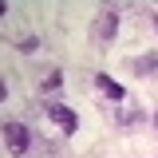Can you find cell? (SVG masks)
Returning a JSON list of instances; mask_svg holds the SVG:
<instances>
[{"label": "cell", "instance_id": "1", "mask_svg": "<svg viewBox=\"0 0 158 158\" xmlns=\"http://www.w3.org/2000/svg\"><path fill=\"white\" fill-rule=\"evenodd\" d=\"M4 146H8V154H28L32 131H28L24 123H4Z\"/></svg>", "mask_w": 158, "mask_h": 158}, {"label": "cell", "instance_id": "2", "mask_svg": "<svg viewBox=\"0 0 158 158\" xmlns=\"http://www.w3.org/2000/svg\"><path fill=\"white\" fill-rule=\"evenodd\" d=\"M44 115L52 118V123H56L63 135H75V131H79V115L71 111V107H63V103H52V107H48Z\"/></svg>", "mask_w": 158, "mask_h": 158}, {"label": "cell", "instance_id": "3", "mask_svg": "<svg viewBox=\"0 0 158 158\" xmlns=\"http://www.w3.org/2000/svg\"><path fill=\"white\" fill-rule=\"evenodd\" d=\"M115 32H118V12L115 8H111V12H99V20H95V44L115 40Z\"/></svg>", "mask_w": 158, "mask_h": 158}, {"label": "cell", "instance_id": "4", "mask_svg": "<svg viewBox=\"0 0 158 158\" xmlns=\"http://www.w3.org/2000/svg\"><path fill=\"white\" fill-rule=\"evenodd\" d=\"M95 87H99V91H103L107 99H115V103H123V99H127V91H123V83H115L111 75H95Z\"/></svg>", "mask_w": 158, "mask_h": 158}, {"label": "cell", "instance_id": "5", "mask_svg": "<svg viewBox=\"0 0 158 158\" xmlns=\"http://www.w3.org/2000/svg\"><path fill=\"white\" fill-rule=\"evenodd\" d=\"M131 67H135L138 75H150V79H158V52H150V56H138L135 63H131Z\"/></svg>", "mask_w": 158, "mask_h": 158}, {"label": "cell", "instance_id": "6", "mask_svg": "<svg viewBox=\"0 0 158 158\" xmlns=\"http://www.w3.org/2000/svg\"><path fill=\"white\" fill-rule=\"evenodd\" d=\"M40 87H44V91H56V87H63V71H59V67H56L52 75H48V79H44V83H40Z\"/></svg>", "mask_w": 158, "mask_h": 158}, {"label": "cell", "instance_id": "7", "mask_svg": "<svg viewBox=\"0 0 158 158\" xmlns=\"http://www.w3.org/2000/svg\"><path fill=\"white\" fill-rule=\"evenodd\" d=\"M40 48V40L36 36H28V40H20V52H24V56H32V52H36Z\"/></svg>", "mask_w": 158, "mask_h": 158}, {"label": "cell", "instance_id": "8", "mask_svg": "<svg viewBox=\"0 0 158 158\" xmlns=\"http://www.w3.org/2000/svg\"><path fill=\"white\" fill-rule=\"evenodd\" d=\"M154 127H158V115H154Z\"/></svg>", "mask_w": 158, "mask_h": 158}]
</instances>
